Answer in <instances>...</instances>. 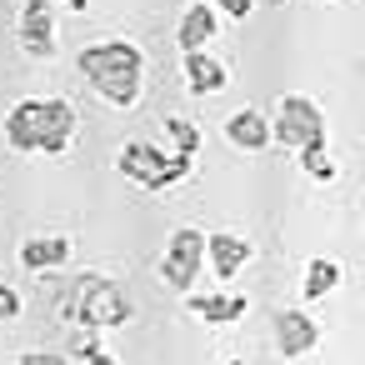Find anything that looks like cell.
Listing matches in <instances>:
<instances>
[{"instance_id": "6da1fadb", "label": "cell", "mask_w": 365, "mask_h": 365, "mask_svg": "<svg viewBox=\"0 0 365 365\" xmlns=\"http://www.w3.org/2000/svg\"><path fill=\"white\" fill-rule=\"evenodd\" d=\"M81 76L86 86L110 106V110H130L145 91V51L135 41H96L81 51Z\"/></svg>"}, {"instance_id": "7a4b0ae2", "label": "cell", "mask_w": 365, "mask_h": 365, "mask_svg": "<svg viewBox=\"0 0 365 365\" xmlns=\"http://www.w3.org/2000/svg\"><path fill=\"white\" fill-rule=\"evenodd\" d=\"M66 315L81 330H115V325H125L135 315V305H130V295H125V285L115 275L91 270L66 290Z\"/></svg>"}, {"instance_id": "3957f363", "label": "cell", "mask_w": 365, "mask_h": 365, "mask_svg": "<svg viewBox=\"0 0 365 365\" xmlns=\"http://www.w3.org/2000/svg\"><path fill=\"white\" fill-rule=\"evenodd\" d=\"M115 170H120L130 185H140V190H175L180 180H190V160L165 155L155 140H130V145H120Z\"/></svg>"}, {"instance_id": "277c9868", "label": "cell", "mask_w": 365, "mask_h": 365, "mask_svg": "<svg viewBox=\"0 0 365 365\" xmlns=\"http://www.w3.org/2000/svg\"><path fill=\"white\" fill-rule=\"evenodd\" d=\"M270 145H285V150L325 145V110L310 96H280L270 115Z\"/></svg>"}, {"instance_id": "5b68a950", "label": "cell", "mask_w": 365, "mask_h": 365, "mask_svg": "<svg viewBox=\"0 0 365 365\" xmlns=\"http://www.w3.org/2000/svg\"><path fill=\"white\" fill-rule=\"evenodd\" d=\"M160 285L165 290H175V295H185V290H195V280H200V270H205V230H195V225H175L170 235H165V250H160Z\"/></svg>"}, {"instance_id": "8992f818", "label": "cell", "mask_w": 365, "mask_h": 365, "mask_svg": "<svg viewBox=\"0 0 365 365\" xmlns=\"http://www.w3.org/2000/svg\"><path fill=\"white\" fill-rule=\"evenodd\" d=\"M16 36H21V51L31 61H51L56 56V6L51 0H26Z\"/></svg>"}, {"instance_id": "52a82bcc", "label": "cell", "mask_w": 365, "mask_h": 365, "mask_svg": "<svg viewBox=\"0 0 365 365\" xmlns=\"http://www.w3.org/2000/svg\"><path fill=\"white\" fill-rule=\"evenodd\" d=\"M76 130H81V115L71 101H61V96L41 101V150L36 155H66L76 145Z\"/></svg>"}, {"instance_id": "ba28073f", "label": "cell", "mask_w": 365, "mask_h": 365, "mask_svg": "<svg viewBox=\"0 0 365 365\" xmlns=\"http://www.w3.org/2000/svg\"><path fill=\"white\" fill-rule=\"evenodd\" d=\"M315 345H320V320H315L305 305L275 315V350H280L285 360H305Z\"/></svg>"}, {"instance_id": "9c48e42d", "label": "cell", "mask_w": 365, "mask_h": 365, "mask_svg": "<svg viewBox=\"0 0 365 365\" xmlns=\"http://www.w3.org/2000/svg\"><path fill=\"white\" fill-rule=\"evenodd\" d=\"M250 240L245 235H235V230H210L205 235V265H210V275L215 280H235L245 265H250Z\"/></svg>"}, {"instance_id": "30bf717a", "label": "cell", "mask_w": 365, "mask_h": 365, "mask_svg": "<svg viewBox=\"0 0 365 365\" xmlns=\"http://www.w3.org/2000/svg\"><path fill=\"white\" fill-rule=\"evenodd\" d=\"M185 300V310L195 315V320H205V325H235V320H245V310H250V300L245 295H235V290H185L180 295Z\"/></svg>"}, {"instance_id": "8fae6325", "label": "cell", "mask_w": 365, "mask_h": 365, "mask_svg": "<svg viewBox=\"0 0 365 365\" xmlns=\"http://www.w3.org/2000/svg\"><path fill=\"white\" fill-rule=\"evenodd\" d=\"M6 145L16 155H36L41 150V101H16L6 110Z\"/></svg>"}, {"instance_id": "7c38bea8", "label": "cell", "mask_w": 365, "mask_h": 365, "mask_svg": "<svg viewBox=\"0 0 365 365\" xmlns=\"http://www.w3.org/2000/svg\"><path fill=\"white\" fill-rule=\"evenodd\" d=\"M71 235H26L21 240V265L36 270V275H51L61 265H71Z\"/></svg>"}, {"instance_id": "4fadbf2b", "label": "cell", "mask_w": 365, "mask_h": 365, "mask_svg": "<svg viewBox=\"0 0 365 365\" xmlns=\"http://www.w3.org/2000/svg\"><path fill=\"white\" fill-rule=\"evenodd\" d=\"M225 86H230V71H225V61L210 56V46L185 51V91L190 96H220Z\"/></svg>"}, {"instance_id": "5bb4252c", "label": "cell", "mask_w": 365, "mask_h": 365, "mask_svg": "<svg viewBox=\"0 0 365 365\" xmlns=\"http://www.w3.org/2000/svg\"><path fill=\"white\" fill-rule=\"evenodd\" d=\"M215 36H220V11L210 6V0H195V6L180 16V26H175L180 51H205Z\"/></svg>"}, {"instance_id": "9a60e30c", "label": "cell", "mask_w": 365, "mask_h": 365, "mask_svg": "<svg viewBox=\"0 0 365 365\" xmlns=\"http://www.w3.org/2000/svg\"><path fill=\"white\" fill-rule=\"evenodd\" d=\"M225 140L235 145V150H245V155H260L265 145H270V115H260V110H235L230 120H225Z\"/></svg>"}, {"instance_id": "2e32d148", "label": "cell", "mask_w": 365, "mask_h": 365, "mask_svg": "<svg viewBox=\"0 0 365 365\" xmlns=\"http://www.w3.org/2000/svg\"><path fill=\"white\" fill-rule=\"evenodd\" d=\"M165 155H180V160H195V150H200V125L190 120V115H165L160 120V140H155Z\"/></svg>"}, {"instance_id": "e0dca14e", "label": "cell", "mask_w": 365, "mask_h": 365, "mask_svg": "<svg viewBox=\"0 0 365 365\" xmlns=\"http://www.w3.org/2000/svg\"><path fill=\"white\" fill-rule=\"evenodd\" d=\"M335 290H340V260L315 255V260L305 265V275H300V295L315 305V300H325V295H335Z\"/></svg>"}, {"instance_id": "ac0fdd59", "label": "cell", "mask_w": 365, "mask_h": 365, "mask_svg": "<svg viewBox=\"0 0 365 365\" xmlns=\"http://www.w3.org/2000/svg\"><path fill=\"white\" fill-rule=\"evenodd\" d=\"M295 155H300V170H305L315 185H330V180L340 175V165H335L330 145H305V150H295Z\"/></svg>"}, {"instance_id": "d6986e66", "label": "cell", "mask_w": 365, "mask_h": 365, "mask_svg": "<svg viewBox=\"0 0 365 365\" xmlns=\"http://www.w3.org/2000/svg\"><path fill=\"white\" fill-rule=\"evenodd\" d=\"M26 310V300H21V290L16 285H6V280H0V320H16Z\"/></svg>"}, {"instance_id": "ffe728a7", "label": "cell", "mask_w": 365, "mask_h": 365, "mask_svg": "<svg viewBox=\"0 0 365 365\" xmlns=\"http://www.w3.org/2000/svg\"><path fill=\"white\" fill-rule=\"evenodd\" d=\"M16 365H71L61 350H21V360Z\"/></svg>"}, {"instance_id": "44dd1931", "label": "cell", "mask_w": 365, "mask_h": 365, "mask_svg": "<svg viewBox=\"0 0 365 365\" xmlns=\"http://www.w3.org/2000/svg\"><path fill=\"white\" fill-rule=\"evenodd\" d=\"M210 6H215L220 16H230V21H245V16L255 11V0H210Z\"/></svg>"}, {"instance_id": "7402d4cb", "label": "cell", "mask_w": 365, "mask_h": 365, "mask_svg": "<svg viewBox=\"0 0 365 365\" xmlns=\"http://www.w3.org/2000/svg\"><path fill=\"white\" fill-rule=\"evenodd\" d=\"M81 365H120V360L106 355V350H91V355H81Z\"/></svg>"}, {"instance_id": "603a6c76", "label": "cell", "mask_w": 365, "mask_h": 365, "mask_svg": "<svg viewBox=\"0 0 365 365\" xmlns=\"http://www.w3.org/2000/svg\"><path fill=\"white\" fill-rule=\"evenodd\" d=\"M51 6H61V11H86V0H51Z\"/></svg>"}, {"instance_id": "cb8c5ba5", "label": "cell", "mask_w": 365, "mask_h": 365, "mask_svg": "<svg viewBox=\"0 0 365 365\" xmlns=\"http://www.w3.org/2000/svg\"><path fill=\"white\" fill-rule=\"evenodd\" d=\"M225 365H245V360H225Z\"/></svg>"}]
</instances>
